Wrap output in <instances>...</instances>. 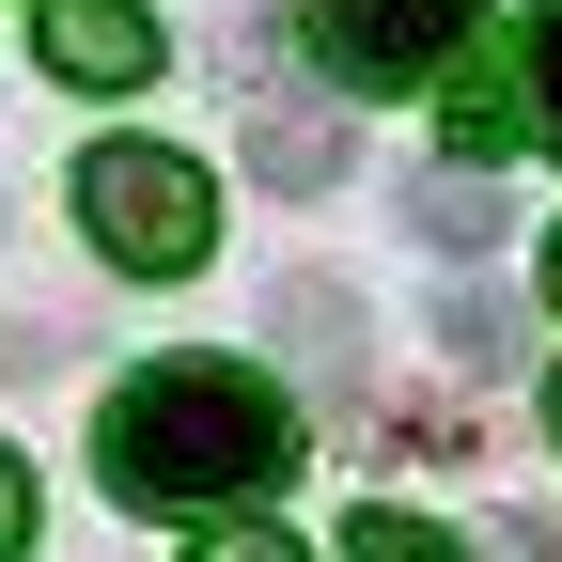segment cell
I'll list each match as a JSON object with an SVG mask.
<instances>
[{
	"label": "cell",
	"mask_w": 562,
	"mask_h": 562,
	"mask_svg": "<svg viewBox=\"0 0 562 562\" xmlns=\"http://www.w3.org/2000/svg\"><path fill=\"white\" fill-rule=\"evenodd\" d=\"M297 453H313V438H297V391L250 375V360H140V375L110 391V422H94L110 501H140V516H235V501H266Z\"/></svg>",
	"instance_id": "cell-1"
},
{
	"label": "cell",
	"mask_w": 562,
	"mask_h": 562,
	"mask_svg": "<svg viewBox=\"0 0 562 562\" xmlns=\"http://www.w3.org/2000/svg\"><path fill=\"white\" fill-rule=\"evenodd\" d=\"M79 220H94V250H110V266L188 281L203 250H220V188H203L172 140H94V157H79Z\"/></svg>",
	"instance_id": "cell-2"
},
{
	"label": "cell",
	"mask_w": 562,
	"mask_h": 562,
	"mask_svg": "<svg viewBox=\"0 0 562 562\" xmlns=\"http://www.w3.org/2000/svg\"><path fill=\"white\" fill-rule=\"evenodd\" d=\"M297 47L328 63L344 94H422V79L469 63V0H313Z\"/></svg>",
	"instance_id": "cell-3"
},
{
	"label": "cell",
	"mask_w": 562,
	"mask_h": 562,
	"mask_svg": "<svg viewBox=\"0 0 562 562\" xmlns=\"http://www.w3.org/2000/svg\"><path fill=\"white\" fill-rule=\"evenodd\" d=\"M32 63L79 94H125V79H157V16L140 0H32Z\"/></svg>",
	"instance_id": "cell-4"
},
{
	"label": "cell",
	"mask_w": 562,
	"mask_h": 562,
	"mask_svg": "<svg viewBox=\"0 0 562 562\" xmlns=\"http://www.w3.org/2000/svg\"><path fill=\"white\" fill-rule=\"evenodd\" d=\"M250 172H266L281 203H313V188H344V125H328L313 94H250Z\"/></svg>",
	"instance_id": "cell-5"
},
{
	"label": "cell",
	"mask_w": 562,
	"mask_h": 562,
	"mask_svg": "<svg viewBox=\"0 0 562 562\" xmlns=\"http://www.w3.org/2000/svg\"><path fill=\"white\" fill-rule=\"evenodd\" d=\"M406 220L438 235V250H501V188H484V157H453V172H406Z\"/></svg>",
	"instance_id": "cell-6"
},
{
	"label": "cell",
	"mask_w": 562,
	"mask_h": 562,
	"mask_svg": "<svg viewBox=\"0 0 562 562\" xmlns=\"http://www.w3.org/2000/svg\"><path fill=\"white\" fill-rule=\"evenodd\" d=\"M438 344H453L469 375H501L516 360V297H501V281H453V297H438Z\"/></svg>",
	"instance_id": "cell-7"
},
{
	"label": "cell",
	"mask_w": 562,
	"mask_h": 562,
	"mask_svg": "<svg viewBox=\"0 0 562 562\" xmlns=\"http://www.w3.org/2000/svg\"><path fill=\"white\" fill-rule=\"evenodd\" d=\"M344 562H469L438 516H406V501H360V516H344Z\"/></svg>",
	"instance_id": "cell-8"
},
{
	"label": "cell",
	"mask_w": 562,
	"mask_h": 562,
	"mask_svg": "<svg viewBox=\"0 0 562 562\" xmlns=\"http://www.w3.org/2000/svg\"><path fill=\"white\" fill-rule=\"evenodd\" d=\"M281 313H297V344H313L328 375L360 360V297H344V281H281Z\"/></svg>",
	"instance_id": "cell-9"
},
{
	"label": "cell",
	"mask_w": 562,
	"mask_h": 562,
	"mask_svg": "<svg viewBox=\"0 0 562 562\" xmlns=\"http://www.w3.org/2000/svg\"><path fill=\"white\" fill-rule=\"evenodd\" d=\"M516 79H501V63H453V140H469V157H484V140H516Z\"/></svg>",
	"instance_id": "cell-10"
},
{
	"label": "cell",
	"mask_w": 562,
	"mask_h": 562,
	"mask_svg": "<svg viewBox=\"0 0 562 562\" xmlns=\"http://www.w3.org/2000/svg\"><path fill=\"white\" fill-rule=\"evenodd\" d=\"M531 110H547V140H562V0H531Z\"/></svg>",
	"instance_id": "cell-11"
},
{
	"label": "cell",
	"mask_w": 562,
	"mask_h": 562,
	"mask_svg": "<svg viewBox=\"0 0 562 562\" xmlns=\"http://www.w3.org/2000/svg\"><path fill=\"white\" fill-rule=\"evenodd\" d=\"M203 562H313V547H297V531H250V516H235V531H203Z\"/></svg>",
	"instance_id": "cell-12"
},
{
	"label": "cell",
	"mask_w": 562,
	"mask_h": 562,
	"mask_svg": "<svg viewBox=\"0 0 562 562\" xmlns=\"http://www.w3.org/2000/svg\"><path fill=\"white\" fill-rule=\"evenodd\" d=\"M0 562H32V469L0 453Z\"/></svg>",
	"instance_id": "cell-13"
},
{
	"label": "cell",
	"mask_w": 562,
	"mask_h": 562,
	"mask_svg": "<svg viewBox=\"0 0 562 562\" xmlns=\"http://www.w3.org/2000/svg\"><path fill=\"white\" fill-rule=\"evenodd\" d=\"M484 562H562V531H531V516H516L501 547H484Z\"/></svg>",
	"instance_id": "cell-14"
},
{
	"label": "cell",
	"mask_w": 562,
	"mask_h": 562,
	"mask_svg": "<svg viewBox=\"0 0 562 562\" xmlns=\"http://www.w3.org/2000/svg\"><path fill=\"white\" fill-rule=\"evenodd\" d=\"M547 297H562V235H547Z\"/></svg>",
	"instance_id": "cell-15"
},
{
	"label": "cell",
	"mask_w": 562,
	"mask_h": 562,
	"mask_svg": "<svg viewBox=\"0 0 562 562\" xmlns=\"http://www.w3.org/2000/svg\"><path fill=\"white\" fill-rule=\"evenodd\" d=\"M547 438H562V375H547Z\"/></svg>",
	"instance_id": "cell-16"
}]
</instances>
